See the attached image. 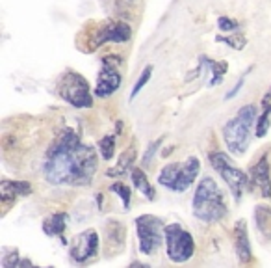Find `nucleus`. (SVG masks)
Listing matches in <instances>:
<instances>
[{
  "instance_id": "nucleus-1",
  "label": "nucleus",
  "mask_w": 271,
  "mask_h": 268,
  "mask_svg": "<svg viewBox=\"0 0 271 268\" xmlns=\"http://www.w3.org/2000/svg\"><path fill=\"white\" fill-rule=\"evenodd\" d=\"M98 159L91 145L72 129H63L46 149L43 173L51 185L86 186L97 173Z\"/></svg>"
},
{
  "instance_id": "nucleus-2",
  "label": "nucleus",
  "mask_w": 271,
  "mask_h": 268,
  "mask_svg": "<svg viewBox=\"0 0 271 268\" xmlns=\"http://www.w3.org/2000/svg\"><path fill=\"white\" fill-rule=\"evenodd\" d=\"M191 209H193V216L205 224L219 222L227 216L229 209H227L225 196L212 177H205L199 181L191 199Z\"/></svg>"
},
{
  "instance_id": "nucleus-3",
  "label": "nucleus",
  "mask_w": 271,
  "mask_h": 268,
  "mask_svg": "<svg viewBox=\"0 0 271 268\" xmlns=\"http://www.w3.org/2000/svg\"><path fill=\"white\" fill-rule=\"evenodd\" d=\"M258 121V108L255 104H245L238 110L234 118L229 119L223 127V140L227 144V149L232 155H243L251 145L253 136V125Z\"/></svg>"
},
{
  "instance_id": "nucleus-4",
  "label": "nucleus",
  "mask_w": 271,
  "mask_h": 268,
  "mask_svg": "<svg viewBox=\"0 0 271 268\" xmlns=\"http://www.w3.org/2000/svg\"><path fill=\"white\" fill-rule=\"evenodd\" d=\"M58 95L75 108H91V88L86 78L77 71H67L58 80Z\"/></svg>"
},
{
  "instance_id": "nucleus-5",
  "label": "nucleus",
  "mask_w": 271,
  "mask_h": 268,
  "mask_svg": "<svg viewBox=\"0 0 271 268\" xmlns=\"http://www.w3.org/2000/svg\"><path fill=\"white\" fill-rule=\"evenodd\" d=\"M201 170V160L197 157H189L184 164H167L160 171L158 183L173 192H184L193 185Z\"/></svg>"
},
{
  "instance_id": "nucleus-6",
  "label": "nucleus",
  "mask_w": 271,
  "mask_h": 268,
  "mask_svg": "<svg viewBox=\"0 0 271 268\" xmlns=\"http://www.w3.org/2000/svg\"><path fill=\"white\" fill-rule=\"evenodd\" d=\"M208 160L212 168H214L223 181H225L227 185H229L230 192H232V196H234L236 201H240L241 196H243V190L249 188V177L243 173L241 170H238L234 166V162L225 155V153H221V151H214V153H210Z\"/></svg>"
},
{
  "instance_id": "nucleus-7",
  "label": "nucleus",
  "mask_w": 271,
  "mask_h": 268,
  "mask_svg": "<svg viewBox=\"0 0 271 268\" xmlns=\"http://www.w3.org/2000/svg\"><path fill=\"white\" fill-rule=\"evenodd\" d=\"M167 257L173 263H186L193 257L195 240L180 224H169L164 229Z\"/></svg>"
},
{
  "instance_id": "nucleus-8",
  "label": "nucleus",
  "mask_w": 271,
  "mask_h": 268,
  "mask_svg": "<svg viewBox=\"0 0 271 268\" xmlns=\"http://www.w3.org/2000/svg\"><path fill=\"white\" fill-rule=\"evenodd\" d=\"M164 224L158 216L153 214H141L136 218V231L139 238V252L143 255H153L162 246V235H164Z\"/></svg>"
},
{
  "instance_id": "nucleus-9",
  "label": "nucleus",
  "mask_w": 271,
  "mask_h": 268,
  "mask_svg": "<svg viewBox=\"0 0 271 268\" xmlns=\"http://www.w3.org/2000/svg\"><path fill=\"white\" fill-rule=\"evenodd\" d=\"M121 58L117 56H106L103 58V69L98 71L97 86H95V95L101 99H106L117 92L123 82V75L119 71Z\"/></svg>"
},
{
  "instance_id": "nucleus-10",
  "label": "nucleus",
  "mask_w": 271,
  "mask_h": 268,
  "mask_svg": "<svg viewBox=\"0 0 271 268\" xmlns=\"http://www.w3.org/2000/svg\"><path fill=\"white\" fill-rule=\"evenodd\" d=\"M98 253V235L95 229H86L75 237L71 246V259L75 263L84 264Z\"/></svg>"
},
{
  "instance_id": "nucleus-11",
  "label": "nucleus",
  "mask_w": 271,
  "mask_h": 268,
  "mask_svg": "<svg viewBox=\"0 0 271 268\" xmlns=\"http://www.w3.org/2000/svg\"><path fill=\"white\" fill-rule=\"evenodd\" d=\"M132 36V28L123 21H108L97 30L93 39V49L106 45V43H125Z\"/></svg>"
},
{
  "instance_id": "nucleus-12",
  "label": "nucleus",
  "mask_w": 271,
  "mask_h": 268,
  "mask_svg": "<svg viewBox=\"0 0 271 268\" xmlns=\"http://www.w3.org/2000/svg\"><path fill=\"white\" fill-rule=\"evenodd\" d=\"M251 183L249 188H253V185H256L260 188L262 197H271V177H269V160L267 155H262L258 159V162L255 164L253 171H251Z\"/></svg>"
},
{
  "instance_id": "nucleus-13",
  "label": "nucleus",
  "mask_w": 271,
  "mask_h": 268,
  "mask_svg": "<svg viewBox=\"0 0 271 268\" xmlns=\"http://www.w3.org/2000/svg\"><path fill=\"white\" fill-rule=\"evenodd\" d=\"M32 194V185L28 181H10L4 179L0 183V197H2V203L4 207H8L10 203L17 199V197L28 196Z\"/></svg>"
},
{
  "instance_id": "nucleus-14",
  "label": "nucleus",
  "mask_w": 271,
  "mask_h": 268,
  "mask_svg": "<svg viewBox=\"0 0 271 268\" xmlns=\"http://www.w3.org/2000/svg\"><path fill=\"white\" fill-rule=\"evenodd\" d=\"M234 246H236V257L243 264L251 263L253 253H251V244H249V233H247V224L245 220L236 222L234 226Z\"/></svg>"
},
{
  "instance_id": "nucleus-15",
  "label": "nucleus",
  "mask_w": 271,
  "mask_h": 268,
  "mask_svg": "<svg viewBox=\"0 0 271 268\" xmlns=\"http://www.w3.org/2000/svg\"><path fill=\"white\" fill-rule=\"evenodd\" d=\"M67 222H69V216H67L65 212H54V214H51V216L43 222V233L48 235V237L63 235Z\"/></svg>"
},
{
  "instance_id": "nucleus-16",
  "label": "nucleus",
  "mask_w": 271,
  "mask_h": 268,
  "mask_svg": "<svg viewBox=\"0 0 271 268\" xmlns=\"http://www.w3.org/2000/svg\"><path fill=\"white\" fill-rule=\"evenodd\" d=\"M130 175H132L134 188H138V190L141 192V194H143L147 199L153 201L154 197H156V192H154L153 185L149 183L147 175H145V171L141 170V168H132V170H130Z\"/></svg>"
},
{
  "instance_id": "nucleus-17",
  "label": "nucleus",
  "mask_w": 271,
  "mask_h": 268,
  "mask_svg": "<svg viewBox=\"0 0 271 268\" xmlns=\"http://www.w3.org/2000/svg\"><path fill=\"white\" fill-rule=\"evenodd\" d=\"M255 222H256V229H258L264 237L271 238V207L256 205Z\"/></svg>"
},
{
  "instance_id": "nucleus-18",
  "label": "nucleus",
  "mask_w": 271,
  "mask_h": 268,
  "mask_svg": "<svg viewBox=\"0 0 271 268\" xmlns=\"http://www.w3.org/2000/svg\"><path fill=\"white\" fill-rule=\"evenodd\" d=\"M106 244L113 250H121L125 244V226L121 222H110L106 227Z\"/></svg>"
},
{
  "instance_id": "nucleus-19",
  "label": "nucleus",
  "mask_w": 271,
  "mask_h": 268,
  "mask_svg": "<svg viewBox=\"0 0 271 268\" xmlns=\"http://www.w3.org/2000/svg\"><path fill=\"white\" fill-rule=\"evenodd\" d=\"M134 160H136V149H134V147H130V149H127L123 155L119 157L117 166H115V168H112V170H108L106 173L110 177H121L123 173H127V171L132 168Z\"/></svg>"
},
{
  "instance_id": "nucleus-20",
  "label": "nucleus",
  "mask_w": 271,
  "mask_h": 268,
  "mask_svg": "<svg viewBox=\"0 0 271 268\" xmlns=\"http://www.w3.org/2000/svg\"><path fill=\"white\" fill-rule=\"evenodd\" d=\"M201 60H205L206 62V65L212 69V80H210V86H217L219 82H223V77H225V73H227V69H229V65H227V62H212L210 58H206V56H201Z\"/></svg>"
},
{
  "instance_id": "nucleus-21",
  "label": "nucleus",
  "mask_w": 271,
  "mask_h": 268,
  "mask_svg": "<svg viewBox=\"0 0 271 268\" xmlns=\"http://www.w3.org/2000/svg\"><path fill=\"white\" fill-rule=\"evenodd\" d=\"M98 153L104 160H110L115 155V134H106L104 138L98 140Z\"/></svg>"
},
{
  "instance_id": "nucleus-22",
  "label": "nucleus",
  "mask_w": 271,
  "mask_h": 268,
  "mask_svg": "<svg viewBox=\"0 0 271 268\" xmlns=\"http://www.w3.org/2000/svg\"><path fill=\"white\" fill-rule=\"evenodd\" d=\"M110 190L115 192V194L123 199L125 211H128V209H130V199H132V192H130V188H128L127 185H123V183H113V185L110 186Z\"/></svg>"
},
{
  "instance_id": "nucleus-23",
  "label": "nucleus",
  "mask_w": 271,
  "mask_h": 268,
  "mask_svg": "<svg viewBox=\"0 0 271 268\" xmlns=\"http://www.w3.org/2000/svg\"><path fill=\"white\" fill-rule=\"evenodd\" d=\"M269 114H271V106H266V110L262 112V116L258 118V121H256V138H264L267 132V129H269Z\"/></svg>"
},
{
  "instance_id": "nucleus-24",
  "label": "nucleus",
  "mask_w": 271,
  "mask_h": 268,
  "mask_svg": "<svg viewBox=\"0 0 271 268\" xmlns=\"http://www.w3.org/2000/svg\"><path fill=\"white\" fill-rule=\"evenodd\" d=\"M151 75H153V65H147L143 69V73L139 75L138 82H136V86L132 88V92H130V101H134V97H138V93L143 90V86L149 82V78H151Z\"/></svg>"
},
{
  "instance_id": "nucleus-25",
  "label": "nucleus",
  "mask_w": 271,
  "mask_h": 268,
  "mask_svg": "<svg viewBox=\"0 0 271 268\" xmlns=\"http://www.w3.org/2000/svg\"><path fill=\"white\" fill-rule=\"evenodd\" d=\"M215 41L217 43H225V45L232 47V49H236V51H241L243 47H245V37L243 36H230V37H223V36H217L215 37Z\"/></svg>"
},
{
  "instance_id": "nucleus-26",
  "label": "nucleus",
  "mask_w": 271,
  "mask_h": 268,
  "mask_svg": "<svg viewBox=\"0 0 271 268\" xmlns=\"http://www.w3.org/2000/svg\"><path fill=\"white\" fill-rule=\"evenodd\" d=\"M162 145V138H158V140H154L153 144L149 145L147 147V151H145V155H143V159H141V164L143 166H149L151 162H153V157H154V153L158 151V147Z\"/></svg>"
},
{
  "instance_id": "nucleus-27",
  "label": "nucleus",
  "mask_w": 271,
  "mask_h": 268,
  "mask_svg": "<svg viewBox=\"0 0 271 268\" xmlns=\"http://www.w3.org/2000/svg\"><path fill=\"white\" fill-rule=\"evenodd\" d=\"M217 28H219L221 32H234L236 28H238V23L227 15H221L219 19H217Z\"/></svg>"
},
{
  "instance_id": "nucleus-28",
  "label": "nucleus",
  "mask_w": 271,
  "mask_h": 268,
  "mask_svg": "<svg viewBox=\"0 0 271 268\" xmlns=\"http://www.w3.org/2000/svg\"><path fill=\"white\" fill-rule=\"evenodd\" d=\"M245 77H247V73H243V75H241V78H240V80H238V82L234 84V88L230 90V92L225 95V99H232V97H234V95H236V93L240 92V90H241V86H243V82H245Z\"/></svg>"
}]
</instances>
